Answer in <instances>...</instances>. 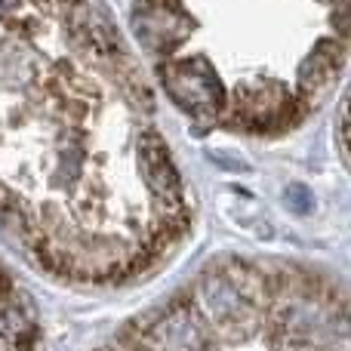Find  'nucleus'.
<instances>
[{
  "mask_svg": "<svg viewBox=\"0 0 351 351\" xmlns=\"http://www.w3.org/2000/svg\"><path fill=\"white\" fill-rule=\"evenodd\" d=\"M287 194H293V197H299V206H296V210H305V213L311 210V194H308V188H299V185H293Z\"/></svg>",
  "mask_w": 351,
  "mask_h": 351,
  "instance_id": "obj_1",
  "label": "nucleus"
}]
</instances>
